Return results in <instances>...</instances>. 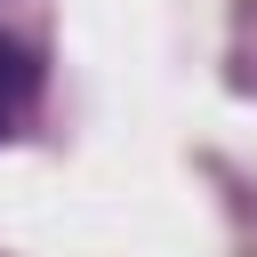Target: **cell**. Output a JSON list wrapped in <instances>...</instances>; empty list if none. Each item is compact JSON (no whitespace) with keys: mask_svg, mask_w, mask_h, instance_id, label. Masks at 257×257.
Wrapping results in <instances>:
<instances>
[{"mask_svg":"<svg viewBox=\"0 0 257 257\" xmlns=\"http://www.w3.org/2000/svg\"><path fill=\"white\" fill-rule=\"evenodd\" d=\"M32 104H40V64L16 32H0V137H16Z\"/></svg>","mask_w":257,"mask_h":257,"instance_id":"cell-1","label":"cell"}]
</instances>
